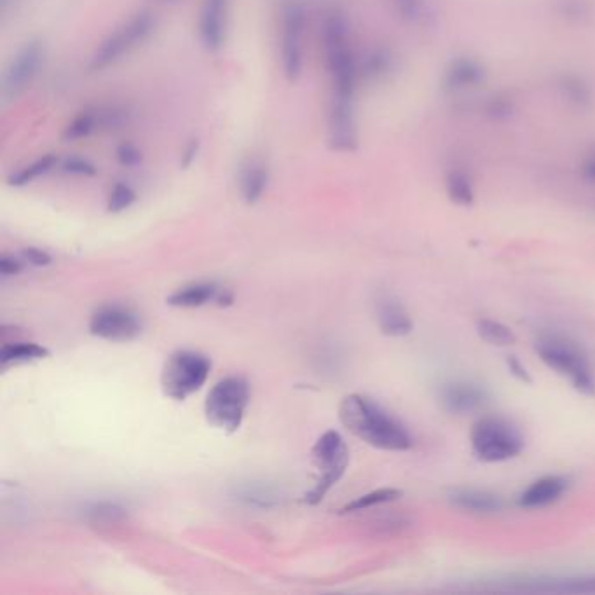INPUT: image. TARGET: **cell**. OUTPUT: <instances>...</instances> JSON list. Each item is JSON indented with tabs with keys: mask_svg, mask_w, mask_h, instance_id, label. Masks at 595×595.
I'll list each match as a JSON object with an SVG mask.
<instances>
[{
	"mask_svg": "<svg viewBox=\"0 0 595 595\" xmlns=\"http://www.w3.org/2000/svg\"><path fill=\"white\" fill-rule=\"evenodd\" d=\"M339 419L346 430L379 451L404 452L414 445L407 426L365 395L353 393L342 398Z\"/></svg>",
	"mask_w": 595,
	"mask_h": 595,
	"instance_id": "cell-1",
	"label": "cell"
},
{
	"mask_svg": "<svg viewBox=\"0 0 595 595\" xmlns=\"http://www.w3.org/2000/svg\"><path fill=\"white\" fill-rule=\"evenodd\" d=\"M320 32L332 96L355 98L360 74L348 14L341 7H330L323 14Z\"/></svg>",
	"mask_w": 595,
	"mask_h": 595,
	"instance_id": "cell-2",
	"label": "cell"
},
{
	"mask_svg": "<svg viewBox=\"0 0 595 595\" xmlns=\"http://www.w3.org/2000/svg\"><path fill=\"white\" fill-rule=\"evenodd\" d=\"M534 349L548 369L566 377L585 397H595L594 369L589 355L578 342L559 334H543L538 337Z\"/></svg>",
	"mask_w": 595,
	"mask_h": 595,
	"instance_id": "cell-3",
	"label": "cell"
},
{
	"mask_svg": "<svg viewBox=\"0 0 595 595\" xmlns=\"http://www.w3.org/2000/svg\"><path fill=\"white\" fill-rule=\"evenodd\" d=\"M158 28V18L151 9H140L119 27L105 35L89 56V72H103L123 62L126 56L151 39Z\"/></svg>",
	"mask_w": 595,
	"mask_h": 595,
	"instance_id": "cell-4",
	"label": "cell"
},
{
	"mask_svg": "<svg viewBox=\"0 0 595 595\" xmlns=\"http://www.w3.org/2000/svg\"><path fill=\"white\" fill-rule=\"evenodd\" d=\"M470 444L479 461L503 463L522 454L526 447V438L508 419L487 416L472 426Z\"/></svg>",
	"mask_w": 595,
	"mask_h": 595,
	"instance_id": "cell-5",
	"label": "cell"
},
{
	"mask_svg": "<svg viewBox=\"0 0 595 595\" xmlns=\"http://www.w3.org/2000/svg\"><path fill=\"white\" fill-rule=\"evenodd\" d=\"M311 456L315 468V486L304 496V501L308 505H318L346 473L349 465L348 445L341 433L334 430L325 431L322 437L318 438Z\"/></svg>",
	"mask_w": 595,
	"mask_h": 595,
	"instance_id": "cell-6",
	"label": "cell"
},
{
	"mask_svg": "<svg viewBox=\"0 0 595 595\" xmlns=\"http://www.w3.org/2000/svg\"><path fill=\"white\" fill-rule=\"evenodd\" d=\"M308 11L302 0H285L280 9V62L288 83H297L304 72V37Z\"/></svg>",
	"mask_w": 595,
	"mask_h": 595,
	"instance_id": "cell-7",
	"label": "cell"
},
{
	"mask_svg": "<svg viewBox=\"0 0 595 595\" xmlns=\"http://www.w3.org/2000/svg\"><path fill=\"white\" fill-rule=\"evenodd\" d=\"M250 402V388L243 377L231 376L213 386L205 402V414L213 428L234 433L240 430Z\"/></svg>",
	"mask_w": 595,
	"mask_h": 595,
	"instance_id": "cell-8",
	"label": "cell"
},
{
	"mask_svg": "<svg viewBox=\"0 0 595 595\" xmlns=\"http://www.w3.org/2000/svg\"><path fill=\"white\" fill-rule=\"evenodd\" d=\"M210 358L196 351H177L166 360L161 372V388L168 398L182 402L206 383L210 376Z\"/></svg>",
	"mask_w": 595,
	"mask_h": 595,
	"instance_id": "cell-9",
	"label": "cell"
},
{
	"mask_svg": "<svg viewBox=\"0 0 595 595\" xmlns=\"http://www.w3.org/2000/svg\"><path fill=\"white\" fill-rule=\"evenodd\" d=\"M46 62V44L41 39H28L7 62L0 79L2 103H13L34 84Z\"/></svg>",
	"mask_w": 595,
	"mask_h": 595,
	"instance_id": "cell-10",
	"label": "cell"
},
{
	"mask_svg": "<svg viewBox=\"0 0 595 595\" xmlns=\"http://www.w3.org/2000/svg\"><path fill=\"white\" fill-rule=\"evenodd\" d=\"M131 112L124 105L100 103L79 110L63 128L62 137L67 142H79L102 131L119 130L130 123Z\"/></svg>",
	"mask_w": 595,
	"mask_h": 595,
	"instance_id": "cell-11",
	"label": "cell"
},
{
	"mask_svg": "<svg viewBox=\"0 0 595 595\" xmlns=\"http://www.w3.org/2000/svg\"><path fill=\"white\" fill-rule=\"evenodd\" d=\"M89 332L93 336L112 342H128L137 339L142 332V322L137 313L121 306H103L89 320Z\"/></svg>",
	"mask_w": 595,
	"mask_h": 595,
	"instance_id": "cell-12",
	"label": "cell"
},
{
	"mask_svg": "<svg viewBox=\"0 0 595 595\" xmlns=\"http://www.w3.org/2000/svg\"><path fill=\"white\" fill-rule=\"evenodd\" d=\"M327 138L337 152H353L358 147L355 98L330 96Z\"/></svg>",
	"mask_w": 595,
	"mask_h": 595,
	"instance_id": "cell-13",
	"label": "cell"
},
{
	"mask_svg": "<svg viewBox=\"0 0 595 595\" xmlns=\"http://www.w3.org/2000/svg\"><path fill=\"white\" fill-rule=\"evenodd\" d=\"M231 0H203L199 9L198 35L208 53H219L226 46Z\"/></svg>",
	"mask_w": 595,
	"mask_h": 595,
	"instance_id": "cell-14",
	"label": "cell"
},
{
	"mask_svg": "<svg viewBox=\"0 0 595 595\" xmlns=\"http://www.w3.org/2000/svg\"><path fill=\"white\" fill-rule=\"evenodd\" d=\"M438 402L445 412L454 416H466L484 409L489 402V393L480 384L458 379L440 386Z\"/></svg>",
	"mask_w": 595,
	"mask_h": 595,
	"instance_id": "cell-15",
	"label": "cell"
},
{
	"mask_svg": "<svg viewBox=\"0 0 595 595\" xmlns=\"http://www.w3.org/2000/svg\"><path fill=\"white\" fill-rule=\"evenodd\" d=\"M486 81L484 63L470 55L454 56L445 65L442 74V88L449 95H463L468 91L480 88Z\"/></svg>",
	"mask_w": 595,
	"mask_h": 595,
	"instance_id": "cell-16",
	"label": "cell"
},
{
	"mask_svg": "<svg viewBox=\"0 0 595 595\" xmlns=\"http://www.w3.org/2000/svg\"><path fill=\"white\" fill-rule=\"evenodd\" d=\"M569 480L562 475H545L541 479L534 480L533 484L519 494L517 505L526 510H536L554 505L561 500L564 494L568 493Z\"/></svg>",
	"mask_w": 595,
	"mask_h": 595,
	"instance_id": "cell-17",
	"label": "cell"
},
{
	"mask_svg": "<svg viewBox=\"0 0 595 595\" xmlns=\"http://www.w3.org/2000/svg\"><path fill=\"white\" fill-rule=\"evenodd\" d=\"M376 318L384 336L405 337L414 329L409 311L395 295L383 294L377 299Z\"/></svg>",
	"mask_w": 595,
	"mask_h": 595,
	"instance_id": "cell-18",
	"label": "cell"
},
{
	"mask_svg": "<svg viewBox=\"0 0 595 595\" xmlns=\"http://www.w3.org/2000/svg\"><path fill=\"white\" fill-rule=\"evenodd\" d=\"M271 182V170L264 159L250 156L240 168L241 198L247 205H255L264 198Z\"/></svg>",
	"mask_w": 595,
	"mask_h": 595,
	"instance_id": "cell-19",
	"label": "cell"
},
{
	"mask_svg": "<svg viewBox=\"0 0 595 595\" xmlns=\"http://www.w3.org/2000/svg\"><path fill=\"white\" fill-rule=\"evenodd\" d=\"M217 301L219 304H229L233 295L227 294L226 288H220L215 283H191L178 288L177 292L168 297V304L175 308H199L208 302Z\"/></svg>",
	"mask_w": 595,
	"mask_h": 595,
	"instance_id": "cell-20",
	"label": "cell"
},
{
	"mask_svg": "<svg viewBox=\"0 0 595 595\" xmlns=\"http://www.w3.org/2000/svg\"><path fill=\"white\" fill-rule=\"evenodd\" d=\"M451 507L470 513H496L503 508V500L496 493L477 487H456L447 494Z\"/></svg>",
	"mask_w": 595,
	"mask_h": 595,
	"instance_id": "cell-21",
	"label": "cell"
},
{
	"mask_svg": "<svg viewBox=\"0 0 595 595\" xmlns=\"http://www.w3.org/2000/svg\"><path fill=\"white\" fill-rule=\"evenodd\" d=\"M395 70V55L386 46L370 48L362 60H358V74L360 81L367 84L383 83Z\"/></svg>",
	"mask_w": 595,
	"mask_h": 595,
	"instance_id": "cell-22",
	"label": "cell"
},
{
	"mask_svg": "<svg viewBox=\"0 0 595 595\" xmlns=\"http://www.w3.org/2000/svg\"><path fill=\"white\" fill-rule=\"evenodd\" d=\"M48 356L49 349L35 342H4L0 349V363L4 370L25 363L39 362Z\"/></svg>",
	"mask_w": 595,
	"mask_h": 595,
	"instance_id": "cell-23",
	"label": "cell"
},
{
	"mask_svg": "<svg viewBox=\"0 0 595 595\" xmlns=\"http://www.w3.org/2000/svg\"><path fill=\"white\" fill-rule=\"evenodd\" d=\"M60 161H62V158L56 152H46V154L34 159L32 163L13 171L7 178V184L11 185V187H25V185L32 184L35 180L46 177L48 173L55 170L56 166H60Z\"/></svg>",
	"mask_w": 595,
	"mask_h": 595,
	"instance_id": "cell-24",
	"label": "cell"
},
{
	"mask_svg": "<svg viewBox=\"0 0 595 595\" xmlns=\"http://www.w3.org/2000/svg\"><path fill=\"white\" fill-rule=\"evenodd\" d=\"M445 191L454 205L472 206L475 201V184H473L472 175L461 168H454L447 173Z\"/></svg>",
	"mask_w": 595,
	"mask_h": 595,
	"instance_id": "cell-25",
	"label": "cell"
},
{
	"mask_svg": "<svg viewBox=\"0 0 595 595\" xmlns=\"http://www.w3.org/2000/svg\"><path fill=\"white\" fill-rule=\"evenodd\" d=\"M524 589L543 592H568V594H595L594 578H564V580H533L522 583Z\"/></svg>",
	"mask_w": 595,
	"mask_h": 595,
	"instance_id": "cell-26",
	"label": "cell"
},
{
	"mask_svg": "<svg viewBox=\"0 0 595 595\" xmlns=\"http://www.w3.org/2000/svg\"><path fill=\"white\" fill-rule=\"evenodd\" d=\"M559 89L562 91V96L566 98V102L576 109H589L594 102V91L590 88V84L583 77L575 74L562 77Z\"/></svg>",
	"mask_w": 595,
	"mask_h": 595,
	"instance_id": "cell-27",
	"label": "cell"
},
{
	"mask_svg": "<svg viewBox=\"0 0 595 595\" xmlns=\"http://www.w3.org/2000/svg\"><path fill=\"white\" fill-rule=\"evenodd\" d=\"M402 496L400 489H393V487H383V489H376L372 493L363 494L360 498L348 503L346 507L341 508V513H355L369 510V508L379 507V505H386L391 501H397Z\"/></svg>",
	"mask_w": 595,
	"mask_h": 595,
	"instance_id": "cell-28",
	"label": "cell"
},
{
	"mask_svg": "<svg viewBox=\"0 0 595 595\" xmlns=\"http://www.w3.org/2000/svg\"><path fill=\"white\" fill-rule=\"evenodd\" d=\"M477 334H479L484 341L493 344V346H500V348H507L517 342V337L513 334V330L507 327L505 323L498 322V320H491V318H484L477 322Z\"/></svg>",
	"mask_w": 595,
	"mask_h": 595,
	"instance_id": "cell-29",
	"label": "cell"
},
{
	"mask_svg": "<svg viewBox=\"0 0 595 595\" xmlns=\"http://www.w3.org/2000/svg\"><path fill=\"white\" fill-rule=\"evenodd\" d=\"M138 194L128 182H116L112 185L107 199V212L121 213L137 203Z\"/></svg>",
	"mask_w": 595,
	"mask_h": 595,
	"instance_id": "cell-30",
	"label": "cell"
},
{
	"mask_svg": "<svg viewBox=\"0 0 595 595\" xmlns=\"http://www.w3.org/2000/svg\"><path fill=\"white\" fill-rule=\"evenodd\" d=\"M428 0H391L393 11L398 16V20L414 25L418 23L426 11Z\"/></svg>",
	"mask_w": 595,
	"mask_h": 595,
	"instance_id": "cell-31",
	"label": "cell"
},
{
	"mask_svg": "<svg viewBox=\"0 0 595 595\" xmlns=\"http://www.w3.org/2000/svg\"><path fill=\"white\" fill-rule=\"evenodd\" d=\"M60 170L65 175H72V177H95L98 175V168H96L93 161L83 156H67L60 161Z\"/></svg>",
	"mask_w": 595,
	"mask_h": 595,
	"instance_id": "cell-32",
	"label": "cell"
},
{
	"mask_svg": "<svg viewBox=\"0 0 595 595\" xmlns=\"http://www.w3.org/2000/svg\"><path fill=\"white\" fill-rule=\"evenodd\" d=\"M116 159L124 168H137L138 165H142L144 154L133 142H121L116 147Z\"/></svg>",
	"mask_w": 595,
	"mask_h": 595,
	"instance_id": "cell-33",
	"label": "cell"
},
{
	"mask_svg": "<svg viewBox=\"0 0 595 595\" xmlns=\"http://www.w3.org/2000/svg\"><path fill=\"white\" fill-rule=\"evenodd\" d=\"M240 496L241 500H245L247 503H255L260 507H267L269 501H276V496L271 491L264 489V487H245V491Z\"/></svg>",
	"mask_w": 595,
	"mask_h": 595,
	"instance_id": "cell-34",
	"label": "cell"
},
{
	"mask_svg": "<svg viewBox=\"0 0 595 595\" xmlns=\"http://www.w3.org/2000/svg\"><path fill=\"white\" fill-rule=\"evenodd\" d=\"M507 369L517 381L524 384L533 383V377L529 374V370L524 367V363L520 362L517 356H508Z\"/></svg>",
	"mask_w": 595,
	"mask_h": 595,
	"instance_id": "cell-35",
	"label": "cell"
},
{
	"mask_svg": "<svg viewBox=\"0 0 595 595\" xmlns=\"http://www.w3.org/2000/svg\"><path fill=\"white\" fill-rule=\"evenodd\" d=\"M89 513L95 519L116 520L119 517H123V510L117 507V505H112V503H98V505H93Z\"/></svg>",
	"mask_w": 595,
	"mask_h": 595,
	"instance_id": "cell-36",
	"label": "cell"
},
{
	"mask_svg": "<svg viewBox=\"0 0 595 595\" xmlns=\"http://www.w3.org/2000/svg\"><path fill=\"white\" fill-rule=\"evenodd\" d=\"M21 259L28 262V264H32V266H49V264L53 262L51 255L46 254L41 248L34 247L23 250V252H21Z\"/></svg>",
	"mask_w": 595,
	"mask_h": 595,
	"instance_id": "cell-37",
	"label": "cell"
},
{
	"mask_svg": "<svg viewBox=\"0 0 595 595\" xmlns=\"http://www.w3.org/2000/svg\"><path fill=\"white\" fill-rule=\"evenodd\" d=\"M23 259H16L11 255H2L0 257V274L7 278V276H14V274H20L23 271Z\"/></svg>",
	"mask_w": 595,
	"mask_h": 595,
	"instance_id": "cell-38",
	"label": "cell"
},
{
	"mask_svg": "<svg viewBox=\"0 0 595 595\" xmlns=\"http://www.w3.org/2000/svg\"><path fill=\"white\" fill-rule=\"evenodd\" d=\"M487 112L491 114L493 117H508L510 116V112H512V105L508 102V98H500V96H494L491 103H489V107H487Z\"/></svg>",
	"mask_w": 595,
	"mask_h": 595,
	"instance_id": "cell-39",
	"label": "cell"
},
{
	"mask_svg": "<svg viewBox=\"0 0 595 595\" xmlns=\"http://www.w3.org/2000/svg\"><path fill=\"white\" fill-rule=\"evenodd\" d=\"M199 149H201V142L198 138H192L189 144L185 145L184 152H182V166L189 168V166L198 158Z\"/></svg>",
	"mask_w": 595,
	"mask_h": 595,
	"instance_id": "cell-40",
	"label": "cell"
},
{
	"mask_svg": "<svg viewBox=\"0 0 595 595\" xmlns=\"http://www.w3.org/2000/svg\"><path fill=\"white\" fill-rule=\"evenodd\" d=\"M580 173L585 182L595 185V152L583 159L582 166H580Z\"/></svg>",
	"mask_w": 595,
	"mask_h": 595,
	"instance_id": "cell-41",
	"label": "cell"
},
{
	"mask_svg": "<svg viewBox=\"0 0 595 595\" xmlns=\"http://www.w3.org/2000/svg\"><path fill=\"white\" fill-rule=\"evenodd\" d=\"M18 4H20V0H0V11H2V16H7V14L11 13L13 9H16Z\"/></svg>",
	"mask_w": 595,
	"mask_h": 595,
	"instance_id": "cell-42",
	"label": "cell"
},
{
	"mask_svg": "<svg viewBox=\"0 0 595 595\" xmlns=\"http://www.w3.org/2000/svg\"><path fill=\"white\" fill-rule=\"evenodd\" d=\"M159 2H165V4H175L178 0H159Z\"/></svg>",
	"mask_w": 595,
	"mask_h": 595,
	"instance_id": "cell-43",
	"label": "cell"
}]
</instances>
